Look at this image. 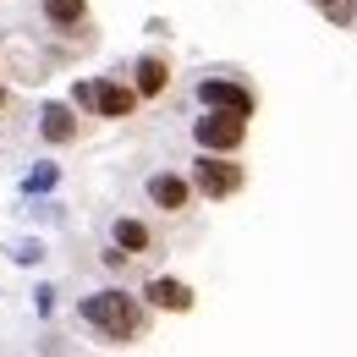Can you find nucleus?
<instances>
[{
  "mask_svg": "<svg viewBox=\"0 0 357 357\" xmlns=\"http://www.w3.org/2000/svg\"><path fill=\"white\" fill-rule=\"evenodd\" d=\"M77 324L99 335L105 347H137L154 330V308L127 286H99L89 297H77Z\"/></svg>",
  "mask_w": 357,
  "mask_h": 357,
  "instance_id": "nucleus-1",
  "label": "nucleus"
},
{
  "mask_svg": "<svg viewBox=\"0 0 357 357\" xmlns=\"http://www.w3.org/2000/svg\"><path fill=\"white\" fill-rule=\"evenodd\" d=\"M187 181H192L198 204H231V198L248 192V165H242V154H209V149H198L192 165H187Z\"/></svg>",
  "mask_w": 357,
  "mask_h": 357,
  "instance_id": "nucleus-2",
  "label": "nucleus"
},
{
  "mask_svg": "<svg viewBox=\"0 0 357 357\" xmlns=\"http://www.w3.org/2000/svg\"><path fill=\"white\" fill-rule=\"evenodd\" d=\"M72 105L93 116V121H132L137 110H143V99L132 93L127 77H93V83H77L72 89Z\"/></svg>",
  "mask_w": 357,
  "mask_h": 357,
  "instance_id": "nucleus-3",
  "label": "nucleus"
},
{
  "mask_svg": "<svg viewBox=\"0 0 357 357\" xmlns=\"http://www.w3.org/2000/svg\"><path fill=\"white\" fill-rule=\"evenodd\" d=\"M253 137V116H231V110H204L192 121V149H209V154H242Z\"/></svg>",
  "mask_w": 357,
  "mask_h": 357,
  "instance_id": "nucleus-4",
  "label": "nucleus"
},
{
  "mask_svg": "<svg viewBox=\"0 0 357 357\" xmlns=\"http://www.w3.org/2000/svg\"><path fill=\"white\" fill-rule=\"evenodd\" d=\"M198 105L204 110H231V116H259V89L248 83V77H236V72H209V77H198Z\"/></svg>",
  "mask_w": 357,
  "mask_h": 357,
  "instance_id": "nucleus-5",
  "label": "nucleus"
},
{
  "mask_svg": "<svg viewBox=\"0 0 357 357\" xmlns=\"http://www.w3.org/2000/svg\"><path fill=\"white\" fill-rule=\"evenodd\" d=\"M143 204H149L160 220H187V215L198 209V192H192L187 171H154V176L143 181Z\"/></svg>",
  "mask_w": 357,
  "mask_h": 357,
  "instance_id": "nucleus-6",
  "label": "nucleus"
},
{
  "mask_svg": "<svg viewBox=\"0 0 357 357\" xmlns=\"http://www.w3.org/2000/svg\"><path fill=\"white\" fill-rule=\"evenodd\" d=\"M127 83H132V93L143 105H160V99H171V89H176V61L165 50H143L132 61V72H127Z\"/></svg>",
  "mask_w": 357,
  "mask_h": 357,
  "instance_id": "nucleus-7",
  "label": "nucleus"
},
{
  "mask_svg": "<svg viewBox=\"0 0 357 357\" xmlns=\"http://www.w3.org/2000/svg\"><path fill=\"white\" fill-rule=\"evenodd\" d=\"M110 248H121L132 264H154L165 253V236H160V225H149L143 215H116L110 220Z\"/></svg>",
  "mask_w": 357,
  "mask_h": 357,
  "instance_id": "nucleus-8",
  "label": "nucleus"
},
{
  "mask_svg": "<svg viewBox=\"0 0 357 357\" xmlns=\"http://www.w3.org/2000/svg\"><path fill=\"white\" fill-rule=\"evenodd\" d=\"M137 297H143L154 313H192L198 308V291H192L187 280H176V275H149Z\"/></svg>",
  "mask_w": 357,
  "mask_h": 357,
  "instance_id": "nucleus-9",
  "label": "nucleus"
},
{
  "mask_svg": "<svg viewBox=\"0 0 357 357\" xmlns=\"http://www.w3.org/2000/svg\"><path fill=\"white\" fill-rule=\"evenodd\" d=\"M39 137H45V143H61V149H72L77 137H89V121H83L77 105H45V110H39Z\"/></svg>",
  "mask_w": 357,
  "mask_h": 357,
  "instance_id": "nucleus-10",
  "label": "nucleus"
},
{
  "mask_svg": "<svg viewBox=\"0 0 357 357\" xmlns=\"http://www.w3.org/2000/svg\"><path fill=\"white\" fill-rule=\"evenodd\" d=\"M39 17H45V28H55V33H93L89 0H39Z\"/></svg>",
  "mask_w": 357,
  "mask_h": 357,
  "instance_id": "nucleus-11",
  "label": "nucleus"
},
{
  "mask_svg": "<svg viewBox=\"0 0 357 357\" xmlns=\"http://www.w3.org/2000/svg\"><path fill=\"white\" fill-rule=\"evenodd\" d=\"M330 28H357V0H308Z\"/></svg>",
  "mask_w": 357,
  "mask_h": 357,
  "instance_id": "nucleus-12",
  "label": "nucleus"
},
{
  "mask_svg": "<svg viewBox=\"0 0 357 357\" xmlns=\"http://www.w3.org/2000/svg\"><path fill=\"white\" fill-rule=\"evenodd\" d=\"M11 105H17V93H11V89H6V83H0V116H6Z\"/></svg>",
  "mask_w": 357,
  "mask_h": 357,
  "instance_id": "nucleus-13",
  "label": "nucleus"
}]
</instances>
